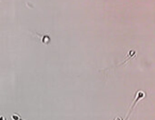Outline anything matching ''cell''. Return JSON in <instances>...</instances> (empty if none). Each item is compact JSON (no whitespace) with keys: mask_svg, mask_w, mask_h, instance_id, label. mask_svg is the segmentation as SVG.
I'll return each mask as SVG.
<instances>
[{"mask_svg":"<svg viewBox=\"0 0 155 120\" xmlns=\"http://www.w3.org/2000/svg\"><path fill=\"white\" fill-rule=\"evenodd\" d=\"M115 120H122V119H121V118H118V117H116V118H115Z\"/></svg>","mask_w":155,"mask_h":120,"instance_id":"cell-4","label":"cell"},{"mask_svg":"<svg viewBox=\"0 0 155 120\" xmlns=\"http://www.w3.org/2000/svg\"><path fill=\"white\" fill-rule=\"evenodd\" d=\"M34 34H35V36H37V37H39V38H41V44H44V45H49L50 39H51V37H50L49 33H45V34H39V33L35 32Z\"/></svg>","mask_w":155,"mask_h":120,"instance_id":"cell-2","label":"cell"},{"mask_svg":"<svg viewBox=\"0 0 155 120\" xmlns=\"http://www.w3.org/2000/svg\"><path fill=\"white\" fill-rule=\"evenodd\" d=\"M144 97H146V94H144L143 92H138L137 94L135 95V99H134V102H133V104H132L131 108H130L129 113H127V117H125V120H127V119H129L130 115H131V114H132V112H133V108H134V107H135V105L137 104V102H138V101H139L140 99L144 98Z\"/></svg>","mask_w":155,"mask_h":120,"instance_id":"cell-1","label":"cell"},{"mask_svg":"<svg viewBox=\"0 0 155 120\" xmlns=\"http://www.w3.org/2000/svg\"><path fill=\"white\" fill-rule=\"evenodd\" d=\"M12 120H24V119H21L18 114H12Z\"/></svg>","mask_w":155,"mask_h":120,"instance_id":"cell-3","label":"cell"}]
</instances>
